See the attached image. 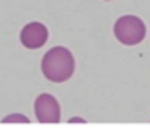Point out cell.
<instances>
[{"label":"cell","mask_w":150,"mask_h":138,"mask_svg":"<svg viewBox=\"0 0 150 138\" xmlns=\"http://www.w3.org/2000/svg\"><path fill=\"white\" fill-rule=\"evenodd\" d=\"M2 123H29V119L25 116H21V113H11V116L4 117Z\"/></svg>","instance_id":"5b68a950"},{"label":"cell","mask_w":150,"mask_h":138,"mask_svg":"<svg viewBox=\"0 0 150 138\" xmlns=\"http://www.w3.org/2000/svg\"><path fill=\"white\" fill-rule=\"evenodd\" d=\"M42 74L53 83H63L74 74V57L67 47H51L42 57Z\"/></svg>","instance_id":"6da1fadb"},{"label":"cell","mask_w":150,"mask_h":138,"mask_svg":"<svg viewBox=\"0 0 150 138\" xmlns=\"http://www.w3.org/2000/svg\"><path fill=\"white\" fill-rule=\"evenodd\" d=\"M21 44L27 49H38L48 42V29H46L42 23H29V25L23 27L21 30Z\"/></svg>","instance_id":"277c9868"},{"label":"cell","mask_w":150,"mask_h":138,"mask_svg":"<svg viewBox=\"0 0 150 138\" xmlns=\"http://www.w3.org/2000/svg\"><path fill=\"white\" fill-rule=\"evenodd\" d=\"M34 113H36V119L40 123H59L61 108H59L57 98L48 93L38 95L34 100Z\"/></svg>","instance_id":"3957f363"},{"label":"cell","mask_w":150,"mask_h":138,"mask_svg":"<svg viewBox=\"0 0 150 138\" xmlns=\"http://www.w3.org/2000/svg\"><path fill=\"white\" fill-rule=\"evenodd\" d=\"M114 36L124 46H137L146 36V27L135 15H124L114 23Z\"/></svg>","instance_id":"7a4b0ae2"}]
</instances>
